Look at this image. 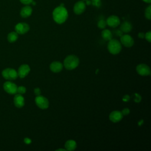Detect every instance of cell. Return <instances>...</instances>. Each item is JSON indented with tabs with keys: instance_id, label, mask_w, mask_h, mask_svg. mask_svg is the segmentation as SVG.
I'll return each mask as SVG.
<instances>
[{
	"instance_id": "cell-4",
	"label": "cell",
	"mask_w": 151,
	"mask_h": 151,
	"mask_svg": "<svg viewBox=\"0 0 151 151\" xmlns=\"http://www.w3.org/2000/svg\"><path fill=\"white\" fill-rule=\"evenodd\" d=\"M2 76L4 78L8 80H14L18 77L17 71L15 69L11 68L4 69L2 71Z\"/></svg>"
},
{
	"instance_id": "cell-16",
	"label": "cell",
	"mask_w": 151,
	"mask_h": 151,
	"mask_svg": "<svg viewBox=\"0 0 151 151\" xmlns=\"http://www.w3.org/2000/svg\"><path fill=\"white\" fill-rule=\"evenodd\" d=\"M32 12V8L28 5H26L23 6L20 11V15L22 18H28L29 17Z\"/></svg>"
},
{
	"instance_id": "cell-9",
	"label": "cell",
	"mask_w": 151,
	"mask_h": 151,
	"mask_svg": "<svg viewBox=\"0 0 151 151\" xmlns=\"http://www.w3.org/2000/svg\"><path fill=\"white\" fill-rule=\"evenodd\" d=\"M15 30L18 34H25L29 30V26L25 22H19L15 26Z\"/></svg>"
},
{
	"instance_id": "cell-31",
	"label": "cell",
	"mask_w": 151,
	"mask_h": 151,
	"mask_svg": "<svg viewBox=\"0 0 151 151\" xmlns=\"http://www.w3.org/2000/svg\"><path fill=\"white\" fill-rule=\"evenodd\" d=\"M24 142L25 143L28 145V144H30L32 141H31V139H30L29 138H28V137H25V138H24Z\"/></svg>"
},
{
	"instance_id": "cell-22",
	"label": "cell",
	"mask_w": 151,
	"mask_h": 151,
	"mask_svg": "<svg viewBox=\"0 0 151 151\" xmlns=\"http://www.w3.org/2000/svg\"><path fill=\"white\" fill-rule=\"evenodd\" d=\"M107 25L106 21L104 19H100L97 22V27L100 29H104Z\"/></svg>"
},
{
	"instance_id": "cell-20",
	"label": "cell",
	"mask_w": 151,
	"mask_h": 151,
	"mask_svg": "<svg viewBox=\"0 0 151 151\" xmlns=\"http://www.w3.org/2000/svg\"><path fill=\"white\" fill-rule=\"evenodd\" d=\"M18 38V34L15 31L9 32L7 36L8 41L11 43L14 42L15 41H16Z\"/></svg>"
},
{
	"instance_id": "cell-7",
	"label": "cell",
	"mask_w": 151,
	"mask_h": 151,
	"mask_svg": "<svg viewBox=\"0 0 151 151\" xmlns=\"http://www.w3.org/2000/svg\"><path fill=\"white\" fill-rule=\"evenodd\" d=\"M17 86L15 83L10 81L5 82L3 85L4 90L10 94H15L17 93Z\"/></svg>"
},
{
	"instance_id": "cell-37",
	"label": "cell",
	"mask_w": 151,
	"mask_h": 151,
	"mask_svg": "<svg viewBox=\"0 0 151 151\" xmlns=\"http://www.w3.org/2000/svg\"><path fill=\"white\" fill-rule=\"evenodd\" d=\"M83 1H86V0H83Z\"/></svg>"
},
{
	"instance_id": "cell-24",
	"label": "cell",
	"mask_w": 151,
	"mask_h": 151,
	"mask_svg": "<svg viewBox=\"0 0 151 151\" xmlns=\"http://www.w3.org/2000/svg\"><path fill=\"white\" fill-rule=\"evenodd\" d=\"M26 91H27V89L24 86H19L17 87V93L18 94H23L25 93Z\"/></svg>"
},
{
	"instance_id": "cell-15",
	"label": "cell",
	"mask_w": 151,
	"mask_h": 151,
	"mask_svg": "<svg viewBox=\"0 0 151 151\" xmlns=\"http://www.w3.org/2000/svg\"><path fill=\"white\" fill-rule=\"evenodd\" d=\"M14 103L17 108H21L25 104L24 97L21 94H17L14 97Z\"/></svg>"
},
{
	"instance_id": "cell-6",
	"label": "cell",
	"mask_w": 151,
	"mask_h": 151,
	"mask_svg": "<svg viewBox=\"0 0 151 151\" xmlns=\"http://www.w3.org/2000/svg\"><path fill=\"white\" fill-rule=\"evenodd\" d=\"M136 72L142 76H147L150 74V67L146 64H140L136 66Z\"/></svg>"
},
{
	"instance_id": "cell-27",
	"label": "cell",
	"mask_w": 151,
	"mask_h": 151,
	"mask_svg": "<svg viewBox=\"0 0 151 151\" xmlns=\"http://www.w3.org/2000/svg\"><path fill=\"white\" fill-rule=\"evenodd\" d=\"M123 116H126V115H128L130 113V110L129 108H124L123 109L122 111H121Z\"/></svg>"
},
{
	"instance_id": "cell-17",
	"label": "cell",
	"mask_w": 151,
	"mask_h": 151,
	"mask_svg": "<svg viewBox=\"0 0 151 151\" xmlns=\"http://www.w3.org/2000/svg\"><path fill=\"white\" fill-rule=\"evenodd\" d=\"M64 147L66 150L68 151H73L75 150L77 147V143L74 140H68L65 142L64 144Z\"/></svg>"
},
{
	"instance_id": "cell-11",
	"label": "cell",
	"mask_w": 151,
	"mask_h": 151,
	"mask_svg": "<svg viewBox=\"0 0 151 151\" xmlns=\"http://www.w3.org/2000/svg\"><path fill=\"white\" fill-rule=\"evenodd\" d=\"M30 70H31L30 67L28 64H22L18 68V70L17 71L18 76L21 78H23L29 74V73L30 72Z\"/></svg>"
},
{
	"instance_id": "cell-34",
	"label": "cell",
	"mask_w": 151,
	"mask_h": 151,
	"mask_svg": "<svg viewBox=\"0 0 151 151\" xmlns=\"http://www.w3.org/2000/svg\"><path fill=\"white\" fill-rule=\"evenodd\" d=\"M56 151H66L65 149H62V148H60L56 150Z\"/></svg>"
},
{
	"instance_id": "cell-36",
	"label": "cell",
	"mask_w": 151,
	"mask_h": 151,
	"mask_svg": "<svg viewBox=\"0 0 151 151\" xmlns=\"http://www.w3.org/2000/svg\"><path fill=\"white\" fill-rule=\"evenodd\" d=\"M60 6H64V4L63 3H62V4H60Z\"/></svg>"
},
{
	"instance_id": "cell-21",
	"label": "cell",
	"mask_w": 151,
	"mask_h": 151,
	"mask_svg": "<svg viewBox=\"0 0 151 151\" xmlns=\"http://www.w3.org/2000/svg\"><path fill=\"white\" fill-rule=\"evenodd\" d=\"M145 18L149 20L151 19V5H149L145 9Z\"/></svg>"
},
{
	"instance_id": "cell-23",
	"label": "cell",
	"mask_w": 151,
	"mask_h": 151,
	"mask_svg": "<svg viewBox=\"0 0 151 151\" xmlns=\"http://www.w3.org/2000/svg\"><path fill=\"white\" fill-rule=\"evenodd\" d=\"M91 4H92L93 6L99 8L101 6V0H91Z\"/></svg>"
},
{
	"instance_id": "cell-19",
	"label": "cell",
	"mask_w": 151,
	"mask_h": 151,
	"mask_svg": "<svg viewBox=\"0 0 151 151\" xmlns=\"http://www.w3.org/2000/svg\"><path fill=\"white\" fill-rule=\"evenodd\" d=\"M101 37L104 40L110 41L113 38V34L109 29H103L101 32Z\"/></svg>"
},
{
	"instance_id": "cell-30",
	"label": "cell",
	"mask_w": 151,
	"mask_h": 151,
	"mask_svg": "<svg viewBox=\"0 0 151 151\" xmlns=\"http://www.w3.org/2000/svg\"><path fill=\"white\" fill-rule=\"evenodd\" d=\"M130 96H129V95H127V94H126V95H124V96L123 97V100L124 101H129L130 100Z\"/></svg>"
},
{
	"instance_id": "cell-18",
	"label": "cell",
	"mask_w": 151,
	"mask_h": 151,
	"mask_svg": "<svg viewBox=\"0 0 151 151\" xmlns=\"http://www.w3.org/2000/svg\"><path fill=\"white\" fill-rule=\"evenodd\" d=\"M120 29L124 33L129 32L132 29V25L129 21H124L121 24Z\"/></svg>"
},
{
	"instance_id": "cell-8",
	"label": "cell",
	"mask_w": 151,
	"mask_h": 151,
	"mask_svg": "<svg viewBox=\"0 0 151 151\" xmlns=\"http://www.w3.org/2000/svg\"><path fill=\"white\" fill-rule=\"evenodd\" d=\"M120 42L124 47L130 48L133 45L134 42L132 37H131L129 34H124L121 36Z\"/></svg>"
},
{
	"instance_id": "cell-25",
	"label": "cell",
	"mask_w": 151,
	"mask_h": 151,
	"mask_svg": "<svg viewBox=\"0 0 151 151\" xmlns=\"http://www.w3.org/2000/svg\"><path fill=\"white\" fill-rule=\"evenodd\" d=\"M142 100V97L140 96V95L138 93H135L133 95V100L136 102V103H139Z\"/></svg>"
},
{
	"instance_id": "cell-10",
	"label": "cell",
	"mask_w": 151,
	"mask_h": 151,
	"mask_svg": "<svg viewBox=\"0 0 151 151\" xmlns=\"http://www.w3.org/2000/svg\"><path fill=\"white\" fill-rule=\"evenodd\" d=\"M86 5L84 1H78L74 5L73 11L77 15H80L83 14L86 9Z\"/></svg>"
},
{
	"instance_id": "cell-2",
	"label": "cell",
	"mask_w": 151,
	"mask_h": 151,
	"mask_svg": "<svg viewBox=\"0 0 151 151\" xmlns=\"http://www.w3.org/2000/svg\"><path fill=\"white\" fill-rule=\"evenodd\" d=\"M80 60L75 55H69L67 56L63 61V66L68 70H72L77 68L79 64Z\"/></svg>"
},
{
	"instance_id": "cell-32",
	"label": "cell",
	"mask_w": 151,
	"mask_h": 151,
	"mask_svg": "<svg viewBox=\"0 0 151 151\" xmlns=\"http://www.w3.org/2000/svg\"><path fill=\"white\" fill-rule=\"evenodd\" d=\"M138 37L140 39H143L145 38V33L144 32H139L138 34Z\"/></svg>"
},
{
	"instance_id": "cell-33",
	"label": "cell",
	"mask_w": 151,
	"mask_h": 151,
	"mask_svg": "<svg viewBox=\"0 0 151 151\" xmlns=\"http://www.w3.org/2000/svg\"><path fill=\"white\" fill-rule=\"evenodd\" d=\"M85 4H86V5H90V4H91V1H90V0H86Z\"/></svg>"
},
{
	"instance_id": "cell-29",
	"label": "cell",
	"mask_w": 151,
	"mask_h": 151,
	"mask_svg": "<svg viewBox=\"0 0 151 151\" xmlns=\"http://www.w3.org/2000/svg\"><path fill=\"white\" fill-rule=\"evenodd\" d=\"M33 0H19V1L22 4H24V5H29L31 4L32 1Z\"/></svg>"
},
{
	"instance_id": "cell-3",
	"label": "cell",
	"mask_w": 151,
	"mask_h": 151,
	"mask_svg": "<svg viewBox=\"0 0 151 151\" xmlns=\"http://www.w3.org/2000/svg\"><path fill=\"white\" fill-rule=\"evenodd\" d=\"M122 44L116 39H111L109 41L107 44V49L109 52L113 55L119 54L122 50Z\"/></svg>"
},
{
	"instance_id": "cell-13",
	"label": "cell",
	"mask_w": 151,
	"mask_h": 151,
	"mask_svg": "<svg viewBox=\"0 0 151 151\" xmlns=\"http://www.w3.org/2000/svg\"><path fill=\"white\" fill-rule=\"evenodd\" d=\"M123 114L120 111L114 110L109 114V119L113 123H117L123 119Z\"/></svg>"
},
{
	"instance_id": "cell-12",
	"label": "cell",
	"mask_w": 151,
	"mask_h": 151,
	"mask_svg": "<svg viewBox=\"0 0 151 151\" xmlns=\"http://www.w3.org/2000/svg\"><path fill=\"white\" fill-rule=\"evenodd\" d=\"M106 24L109 27L112 28H116L120 24V20L119 18L116 15H110L106 19Z\"/></svg>"
},
{
	"instance_id": "cell-5",
	"label": "cell",
	"mask_w": 151,
	"mask_h": 151,
	"mask_svg": "<svg viewBox=\"0 0 151 151\" xmlns=\"http://www.w3.org/2000/svg\"><path fill=\"white\" fill-rule=\"evenodd\" d=\"M35 102L36 105L41 109L45 110L48 108L49 107V101L45 97L41 96H37L35 99Z\"/></svg>"
},
{
	"instance_id": "cell-14",
	"label": "cell",
	"mask_w": 151,
	"mask_h": 151,
	"mask_svg": "<svg viewBox=\"0 0 151 151\" xmlns=\"http://www.w3.org/2000/svg\"><path fill=\"white\" fill-rule=\"evenodd\" d=\"M63 64L58 61H54L50 65V69L53 73H60L63 68Z\"/></svg>"
},
{
	"instance_id": "cell-28",
	"label": "cell",
	"mask_w": 151,
	"mask_h": 151,
	"mask_svg": "<svg viewBox=\"0 0 151 151\" xmlns=\"http://www.w3.org/2000/svg\"><path fill=\"white\" fill-rule=\"evenodd\" d=\"M34 93L35 94V95L37 96H39L41 94V89L39 88V87H36L34 88Z\"/></svg>"
},
{
	"instance_id": "cell-35",
	"label": "cell",
	"mask_w": 151,
	"mask_h": 151,
	"mask_svg": "<svg viewBox=\"0 0 151 151\" xmlns=\"http://www.w3.org/2000/svg\"><path fill=\"white\" fill-rule=\"evenodd\" d=\"M142 1L147 4H150V2H151V0H142Z\"/></svg>"
},
{
	"instance_id": "cell-1",
	"label": "cell",
	"mask_w": 151,
	"mask_h": 151,
	"mask_svg": "<svg viewBox=\"0 0 151 151\" xmlns=\"http://www.w3.org/2000/svg\"><path fill=\"white\" fill-rule=\"evenodd\" d=\"M68 17V11L64 6H58L53 10L52 18L57 24H63L66 21Z\"/></svg>"
},
{
	"instance_id": "cell-26",
	"label": "cell",
	"mask_w": 151,
	"mask_h": 151,
	"mask_svg": "<svg viewBox=\"0 0 151 151\" xmlns=\"http://www.w3.org/2000/svg\"><path fill=\"white\" fill-rule=\"evenodd\" d=\"M145 38L149 42H150L151 41V32L150 31H148L146 34H145Z\"/></svg>"
}]
</instances>
